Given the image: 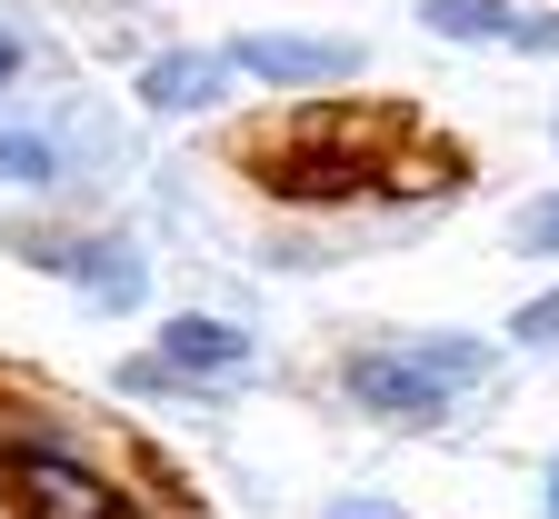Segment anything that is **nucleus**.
I'll return each mask as SVG.
<instances>
[{
	"label": "nucleus",
	"mask_w": 559,
	"mask_h": 519,
	"mask_svg": "<svg viewBox=\"0 0 559 519\" xmlns=\"http://www.w3.org/2000/svg\"><path fill=\"white\" fill-rule=\"evenodd\" d=\"M151 350L180 369L190 390H210V400H221L230 380H260V320L250 310H160Z\"/></svg>",
	"instance_id": "obj_4"
},
{
	"label": "nucleus",
	"mask_w": 559,
	"mask_h": 519,
	"mask_svg": "<svg viewBox=\"0 0 559 519\" xmlns=\"http://www.w3.org/2000/svg\"><path fill=\"white\" fill-rule=\"evenodd\" d=\"M110 390H120V400H140V410H210V390H190L160 350H130V359L110 369Z\"/></svg>",
	"instance_id": "obj_10"
},
{
	"label": "nucleus",
	"mask_w": 559,
	"mask_h": 519,
	"mask_svg": "<svg viewBox=\"0 0 559 519\" xmlns=\"http://www.w3.org/2000/svg\"><path fill=\"white\" fill-rule=\"evenodd\" d=\"M520 60H559V0H530V21H520Z\"/></svg>",
	"instance_id": "obj_14"
},
{
	"label": "nucleus",
	"mask_w": 559,
	"mask_h": 519,
	"mask_svg": "<svg viewBox=\"0 0 559 519\" xmlns=\"http://www.w3.org/2000/svg\"><path fill=\"white\" fill-rule=\"evenodd\" d=\"M320 519H409V509L380 499V489H349V499H320Z\"/></svg>",
	"instance_id": "obj_15"
},
{
	"label": "nucleus",
	"mask_w": 559,
	"mask_h": 519,
	"mask_svg": "<svg viewBox=\"0 0 559 519\" xmlns=\"http://www.w3.org/2000/svg\"><path fill=\"white\" fill-rule=\"evenodd\" d=\"M500 340H510L520 359H559V280H539V290H530V300L510 310V330H500Z\"/></svg>",
	"instance_id": "obj_12"
},
{
	"label": "nucleus",
	"mask_w": 559,
	"mask_h": 519,
	"mask_svg": "<svg viewBox=\"0 0 559 519\" xmlns=\"http://www.w3.org/2000/svg\"><path fill=\"white\" fill-rule=\"evenodd\" d=\"M330 390L349 400V420H370V429H400V439H440L469 400H450L430 369H419L400 340H360V350H340L330 369Z\"/></svg>",
	"instance_id": "obj_1"
},
{
	"label": "nucleus",
	"mask_w": 559,
	"mask_h": 519,
	"mask_svg": "<svg viewBox=\"0 0 559 519\" xmlns=\"http://www.w3.org/2000/svg\"><path fill=\"white\" fill-rule=\"evenodd\" d=\"M0 519H31V509H21V480H11V460H0Z\"/></svg>",
	"instance_id": "obj_17"
},
{
	"label": "nucleus",
	"mask_w": 559,
	"mask_h": 519,
	"mask_svg": "<svg viewBox=\"0 0 559 519\" xmlns=\"http://www.w3.org/2000/svg\"><path fill=\"white\" fill-rule=\"evenodd\" d=\"M539 519H559V450L539 460Z\"/></svg>",
	"instance_id": "obj_16"
},
{
	"label": "nucleus",
	"mask_w": 559,
	"mask_h": 519,
	"mask_svg": "<svg viewBox=\"0 0 559 519\" xmlns=\"http://www.w3.org/2000/svg\"><path fill=\"white\" fill-rule=\"evenodd\" d=\"M110 519H160V509H140V499H120V509H110Z\"/></svg>",
	"instance_id": "obj_18"
},
{
	"label": "nucleus",
	"mask_w": 559,
	"mask_h": 519,
	"mask_svg": "<svg viewBox=\"0 0 559 519\" xmlns=\"http://www.w3.org/2000/svg\"><path fill=\"white\" fill-rule=\"evenodd\" d=\"M419 31L450 40V50H520V21H530V0H409Z\"/></svg>",
	"instance_id": "obj_9"
},
{
	"label": "nucleus",
	"mask_w": 559,
	"mask_h": 519,
	"mask_svg": "<svg viewBox=\"0 0 559 519\" xmlns=\"http://www.w3.org/2000/svg\"><path fill=\"white\" fill-rule=\"evenodd\" d=\"M230 60H240V81H250V91L330 101V91H349V81L370 70V40H349V31H240Z\"/></svg>",
	"instance_id": "obj_2"
},
{
	"label": "nucleus",
	"mask_w": 559,
	"mask_h": 519,
	"mask_svg": "<svg viewBox=\"0 0 559 519\" xmlns=\"http://www.w3.org/2000/svg\"><path fill=\"white\" fill-rule=\"evenodd\" d=\"M230 91H240L230 40H160V50H140V81H130V101L151 120H210Z\"/></svg>",
	"instance_id": "obj_5"
},
{
	"label": "nucleus",
	"mask_w": 559,
	"mask_h": 519,
	"mask_svg": "<svg viewBox=\"0 0 559 519\" xmlns=\"http://www.w3.org/2000/svg\"><path fill=\"white\" fill-rule=\"evenodd\" d=\"M549 151H559V110H549Z\"/></svg>",
	"instance_id": "obj_19"
},
{
	"label": "nucleus",
	"mask_w": 559,
	"mask_h": 519,
	"mask_svg": "<svg viewBox=\"0 0 559 519\" xmlns=\"http://www.w3.org/2000/svg\"><path fill=\"white\" fill-rule=\"evenodd\" d=\"M11 260L40 270V280H70L100 310H140V300H151V270H140V250L120 231H21Z\"/></svg>",
	"instance_id": "obj_3"
},
{
	"label": "nucleus",
	"mask_w": 559,
	"mask_h": 519,
	"mask_svg": "<svg viewBox=\"0 0 559 519\" xmlns=\"http://www.w3.org/2000/svg\"><path fill=\"white\" fill-rule=\"evenodd\" d=\"M21 81H31V31H21L11 11H0V101H11Z\"/></svg>",
	"instance_id": "obj_13"
},
{
	"label": "nucleus",
	"mask_w": 559,
	"mask_h": 519,
	"mask_svg": "<svg viewBox=\"0 0 559 519\" xmlns=\"http://www.w3.org/2000/svg\"><path fill=\"white\" fill-rule=\"evenodd\" d=\"M390 340H400V330H390ZM400 350H409L419 369H430V380H440L450 400H500L510 359H520L510 340H489V330H409Z\"/></svg>",
	"instance_id": "obj_7"
},
{
	"label": "nucleus",
	"mask_w": 559,
	"mask_h": 519,
	"mask_svg": "<svg viewBox=\"0 0 559 519\" xmlns=\"http://www.w3.org/2000/svg\"><path fill=\"white\" fill-rule=\"evenodd\" d=\"M500 250H510V260H530V270H559V190H539V200H520V210H510Z\"/></svg>",
	"instance_id": "obj_11"
},
{
	"label": "nucleus",
	"mask_w": 559,
	"mask_h": 519,
	"mask_svg": "<svg viewBox=\"0 0 559 519\" xmlns=\"http://www.w3.org/2000/svg\"><path fill=\"white\" fill-rule=\"evenodd\" d=\"M0 190H21V200L81 190V151L60 140V120H0Z\"/></svg>",
	"instance_id": "obj_8"
},
{
	"label": "nucleus",
	"mask_w": 559,
	"mask_h": 519,
	"mask_svg": "<svg viewBox=\"0 0 559 519\" xmlns=\"http://www.w3.org/2000/svg\"><path fill=\"white\" fill-rule=\"evenodd\" d=\"M11 480H21L31 519H110L130 499L110 450H40V460H11Z\"/></svg>",
	"instance_id": "obj_6"
}]
</instances>
